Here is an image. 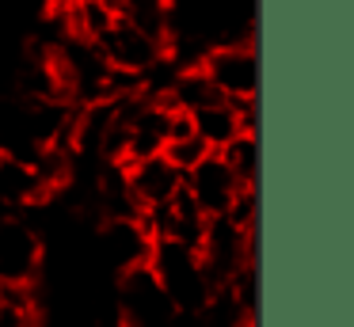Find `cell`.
Instances as JSON below:
<instances>
[{"instance_id": "obj_1", "label": "cell", "mask_w": 354, "mask_h": 327, "mask_svg": "<svg viewBox=\"0 0 354 327\" xmlns=\"http://www.w3.org/2000/svg\"><path fill=\"white\" fill-rule=\"evenodd\" d=\"M145 266H149V274L156 278V286L164 289V297L171 301V308H176L179 316H194V312L202 308V301L209 297V289H214L206 278V270H202L198 251L183 247V243H176V240L153 243Z\"/></svg>"}, {"instance_id": "obj_2", "label": "cell", "mask_w": 354, "mask_h": 327, "mask_svg": "<svg viewBox=\"0 0 354 327\" xmlns=\"http://www.w3.org/2000/svg\"><path fill=\"white\" fill-rule=\"evenodd\" d=\"M198 259L209 286H229L244 266L255 263V232H244L229 217H209L198 243Z\"/></svg>"}, {"instance_id": "obj_3", "label": "cell", "mask_w": 354, "mask_h": 327, "mask_svg": "<svg viewBox=\"0 0 354 327\" xmlns=\"http://www.w3.org/2000/svg\"><path fill=\"white\" fill-rule=\"evenodd\" d=\"M198 68L209 76L221 99H255V84H259V65H255V46L248 42H221L209 46L198 57Z\"/></svg>"}, {"instance_id": "obj_4", "label": "cell", "mask_w": 354, "mask_h": 327, "mask_svg": "<svg viewBox=\"0 0 354 327\" xmlns=\"http://www.w3.org/2000/svg\"><path fill=\"white\" fill-rule=\"evenodd\" d=\"M118 319L122 327H176L179 312L156 286L149 266L118 274Z\"/></svg>"}, {"instance_id": "obj_5", "label": "cell", "mask_w": 354, "mask_h": 327, "mask_svg": "<svg viewBox=\"0 0 354 327\" xmlns=\"http://www.w3.org/2000/svg\"><path fill=\"white\" fill-rule=\"evenodd\" d=\"M95 50H100V57L107 61L111 68H118V73H133V76L153 73V68L168 57V50H164L156 38L141 35V30L133 27V23H126V19L111 23V27L95 38Z\"/></svg>"}, {"instance_id": "obj_6", "label": "cell", "mask_w": 354, "mask_h": 327, "mask_svg": "<svg viewBox=\"0 0 354 327\" xmlns=\"http://www.w3.org/2000/svg\"><path fill=\"white\" fill-rule=\"evenodd\" d=\"M183 190L202 209V217H225L229 205L236 202V194L244 190V183L229 171V164H225L217 152H209L202 164H194L191 171L183 175Z\"/></svg>"}, {"instance_id": "obj_7", "label": "cell", "mask_w": 354, "mask_h": 327, "mask_svg": "<svg viewBox=\"0 0 354 327\" xmlns=\"http://www.w3.org/2000/svg\"><path fill=\"white\" fill-rule=\"evenodd\" d=\"M122 171H126V187H130V198L138 202V209L160 205L183 190V171H176L164 156L141 160V164H126Z\"/></svg>"}, {"instance_id": "obj_8", "label": "cell", "mask_w": 354, "mask_h": 327, "mask_svg": "<svg viewBox=\"0 0 354 327\" xmlns=\"http://www.w3.org/2000/svg\"><path fill=\"white\" fill-rule=\"evenodd\" d=\"M103 240H107V259L118 274L138 270V266L149 263V251H153V240L141 232L138 221H107L103 228Z\"/></svg>"}, {"instance_id": "obj_9", "label": "cell", "mask_w": 354, "mask_h": 327, "mask_svg": "<svg viewBox=\"0 0 354 327\" xmlns=\"http://www.w3.org/2000/svg\"><path fill=\"white\" fill-rule=\"evenodd\" d=\"M217 99H221V95H217V88L209 84V76L202 73L198 65H183V68L171 73V80H168V88H164L160 103L171 106V111L194 114V111H202V106L217 103Z\"/></svg>"}, {"instance_id": "obj_10", "label": "cell", "mask_w": 354, "mask_h": 327, "mask_svg": "<svg viewBox=\"0 0 354 327\" xmlns=\"http://www.w3.org/2000/svg\"><path fill=\"white\" fill-rule=\"evenodd\" d=\"M191 129L202 137L209 152H221L232 137H240V122H236V111H232L229 99H217V103L202 106V111L191 114Z\"/></svg>"}, {"instance_id": "obj_11", "label": "cell", "mask_w": 354, "mask_h": 327, "mask_svg": "<svg viewBox=\"0 0 354 327\" xmlns=\"http://www.w3.org/2000/svg\"><path fill=\"white\" fill-rule=\"evenodd\" d=\"M194 327H255V312H248L229 286H214L194 312Z\"/></svg>"}, {"instance_id": "obj_12", "label": "cell", "mask_w": 354, "mask_h": 327, "mask_svg": "<svg viewBox=\"0 0 354 327\" xmlns=\"http://www.w3.org/2000/svg\"><path fill=\"white\" fill-rule=\"evenodd\" d=\"M217 156L229 164V171L236 175L244 187H255V175H259V137L255 133H240L225 144Z\"/></svg>"}, {"instance_id": "obj_13", "label": "cell", "mask_w": 354, "mask_h": 327, "mask_svg": "<svg viewBox=\"0 0 354 327\" xmlns=\"http://www.w3.org/2000/svg\"><path fill=\"white\" fill-rule=\"evenodd\" d=\"M160 156L168 160V164L176 167V171H183V175H187L194 164H202V160L209 156V149L202 144V137H198V133H187V137H176V141L164 144Z\"/></svg>"}]
</instances>
